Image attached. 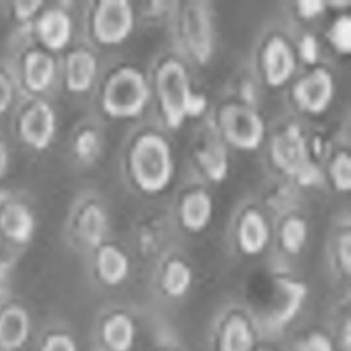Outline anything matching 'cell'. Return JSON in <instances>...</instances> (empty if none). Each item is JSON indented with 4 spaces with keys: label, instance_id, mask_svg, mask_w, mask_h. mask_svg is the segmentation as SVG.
<instances>
[{
    "label": "cell",
    "instance_id": "cell-1",
    "mask_svg": "<svg viewBox=\"0 0 351 351\" xmlns=\"http://www.w3.org/2000/svg\"><path fill=\"white\" fill-rule=\"evenodd\" d=\"M131 168L137 184L147 192L161 190L171 174L167 145L155 135H145L135 143L131 153Z\"/></svg>",
    "mask_w": 351,
    "mask_h": 351
},
{
    "label": "cell",
    "instance_id": "cell-2",
    "mask_svg": "<svg viewBox=\"0 0 351 351\" xmlns=\"http://www.w3.org/2000/svg\"><path fill=\"white\" fill-rule=\"evenodd\" d=\"M149 90L143 75L132 69L114 73L104 85L101 106L112 118L134 117L145 108Z\"/></svg>",
    "mask_w": 351,
    "mask_h": 351
},
{
    "label": "cell",
    "instance_id": "cell-3",
    "mask_svg": "<svg viewBox=\"0 0 351 351\" xmlns=\"http://www.w3.org/2000/svg\"><path fill=\"white\" fill-rule=\"evenodd\" d=\"M57 128L56 112L48 101L38 97L25 99L17 121V132L25 145L34 151H46L54 141Z\"/></svg>",
    "mask_w": 351,
    "mask_h": 351
},
{
    "label": "cell",
    "instance_id": "cell-4",
    "mask_svg": "<svg viewBox=\"0 0 351 351\" xmlns=\"http://www.w3.org/2000/svg\"><path fill=\"white\" fill-rule=\"evenodd\" d=\"M91 34L99 44L114 46L124 42L133 27L130 3L121 0L100 1L92 10Z\"/></svg>",
    "mask_w": 351,
    "mask_h": 351
},
{
    "label": "cell",
    "instance_id": "cell-5",
    "mask_svg": "<svg viewBox=\"0 0 351 351\" xmlns=\"http://www.w3.org/2000/svg\"><path fill=\"white\" fill-rule=\"evenodd\" d=\"M158 86L168 121L172 126H178L193 108L184 69L178 63L168 62L160 71Z\"/></svg>",
    "mask_w": 351,
    "mask_h": 351
},
{
    "label": "cell",
    "instance_id": "cell-6",
    "mask_svg": "<svg viewBox=\"0 0 351 351\" xmlns=\"http://www.w3.org/2000/svg\"><path fill=\"white\" fill-rule=\"evenodd\" d=\"M34 36L44 50H64L73 34V18L65 8L44 9L34 23Z\"/></svg>",
    "mask_w": 351,
    "mask_h": 351
},
{
    "label": "cell",
    "instance_id": "cell-7",
    "mask_svg": "<svg viewBox=\"0 0 351 351\" xmlns=\"http://www.w3.org/2000/svg\"><path fill=\"white\" fill-rule=\"evenodd\" d=\"M75 231L77 239L90 250L104 245L108 232L106 209L95 198H82L75 206Z\"/></svg>",
    "mask_w": 351,
    "mask_h": 351
},
{
    "label": "cell",
    "instance_id": "cell-8",
    "mask_svg": "<svg viewBox=\"0 0 351 351\" xmlns=\"http://www.w3.org/2000/svg\"><path fill=\"white\" fill-rule=\"evenodd\" d=\"M21 67L18 87L23 84L25 92L32 97L48 91L58 73L54 57L44 49H34L24 53Z\"/></svg>",
    "mask_w": 351,
    "mask_h": 351
},
{
    "label": "cell",
    "instance_id": "cell-9",
    "mask_svg": "<svg viewBox=\"0 0 351 351\" xmlns=\"http://www.w3.org/2000/svg\"><path fill=\"white\" fill-rule=\"evenodd\" d=\"M221 123L228 138L238 147L252 149L262 141V121L248 108L229 106L221 114Z\"/></svg>",
    "mask_w": 351,
    "mask_h": 351
},
{
    "label": "cell",
    "instance_id": "cell-10",
    "mask_svg": "<svg viewBox=\"0 0 351 351\" xmlns=\"http://www.w3.org/2000/svg\"><path fill=\"white\" fill-rule=\"evenodd\" d=\"M99 65L95 55L86 49H77L67 54L64 62V81L67 90L83 94L93 88Z\"/></svg>",
    "mask_w": 351,
    "mask_h": 351
},
{
    "label": "cell",
    "instance_id": "cell-11",
    "mask_svg": "<svg viewBox=\"0 0 351 351\" xmlns=\"http://www.w3.org/2000/svg\"><path fill=\"white\" fill-rule=\"evenodd\" d=\"M104 139L96 123L77 125L69 139V155L75 165L83 168L95 165L104 151Z\"/></svg>",
    "mask_w": 351,
    "mask_h": 351
},
{
    "label": "cell",
    "instance_id": "cell-12",
    "mask_svg": "<svg viewBox=\"0 0 351 351\" xmlns=\"http://www.w3.org/2000/svg\"><path fill=\"white\" fill-rule=\"evenodd\" d=\"M32 332L29 314L21 306L13 305L0 312V348L17 351L23 348Z\"/></svg>",
    "mask_w": 351,
    "mask_h": 351
},
{
    "label": "cell",
    "instance_id": "cell-13",
    "mask_svg": "<svg viewBox=\"0 0 351 351\" xmlns=\"http://www.w3.org/2000/svg\"><path fill=\"white\" fill-rule=\"evenodd\" d=\"M332 88L330 75L326 71H317L298 84L295 95L306 110L320 112L330 101Z\"/></svg>",
    "mask_w": 351,
    "mask_h": 351
},
{
    "label": "cell",
    "instance_id": "cell-14",
    "mask_svg": "<svg viewBox=\"0 0 351 351\" xmlns=\"http://www.w3.org/2000/svg\"><path fill=\"white\" fill-rule=\"evenodd\" d=\"M98 276L108 285H119L128 277L130 263L126 254L116 246L102 245L97 250Z\"/></svg>",
    "mask_w": 351,
    "mask_h": 351
},
{
    "label": "cell",
    "instance_id": "cell-15",
    "mask_svg": "<svg viewBox=\"0 0 351 351\" xmlns=\"http://www.w3.org/2000/svg\"><path fill=\"white\" fill-rule=\"evenodd\" d=\"M102 338L110 350L129 351L134 344V324L125 314H114L104 322Z\"/></svg>",
    "mask_w": 351,
    "mask_h": 351
},
{
    "label": "cell",
    "instance_id": "cell-16",
    "mask_svg": "<svg viewBox=\"0 0 351 351\" xmlns=\"http://www.w3.org/2000/svg\"><path fill=\"white\" fill-rule=\"evenodd\" d=\"M265 59L268 81L272 85H280L289 79L295 63L291 50L283 40H273L267 48Z\"/></svg>",
    "mask_w": 351,
    "mask_h": 351
},
{
    "label": "cell",
    "instance_id": "cell-17",
    "mask_svg": "<svg viewBox=\"0 0 351 351\" xmlns=\"http://www.w3.org/2000/svg\"><path fill=\"white\" fill-rule=\"evenodd\" d=\"M239 238L242 250L246 254L262 252L269 239V230L264 219L258 213H247L242 219Z\"/></svg>",
    "mask_w": 351,
    "mask_h": 351
},
{
    "label": "cell",
    "instance_id": "cell-18",
    "mask_svg": "<svg viewBox=\"0 0 351 351\" xmlns=\"http://www.w3.org/2000/svg\"><path fill=\"white\" fill-rule=\"evenodd\" d=\"M186 32L195 52L204 57L209 50V26L206 16L200 8H191L186 11Z\"/></svg>",
    "mask_w": 351,
    "mask_h": 351
},
{
    "label": "cell",
    "instance_id": "cell-19",
    "mask_svg": "<svg viewBox=\"0 0 351 351\" xmlns=\"http://www.w3.org/2000/svg\"><path fill=\"white\" fill-rule=\"evenodd\" d=\"M211 217V201L204 193H194L186 197L182 205V221L189 229L199 231Z\"/></svg>",
    "mask_w": 351,
    "mask_h": 351
},
{
    "label": "cell",
    "instance_id": "cell-20",
    "mask_svg": "<svg viewBox=\"0 0 351 351\" xmlns=\"http://www.w3.org/2000/svg\"><path fill=\"white\" fill-rule=\"evenodd\" d=\"M252 347L254 336L247 322L240 316H234L223 330L221 351H250Z\"/></svg>",
    "mask_w": 351,
    "mask_h": 351
},
{
    "label": "cell",
    "instance_id": "cell-21",
    "mask_svg": "<svg viewBox=\"0 0 351 351\" xmlns=\"http://www.w3.org/2000/svg\"><path fill=\"white\" fill-rule=\"evenodd\" d=\"M192 272L184 263L173 261L168 265L164 276V287L172 297H182L192 285Z\"/></svg>",
    "mask_w": 351,
    "mask_h": 351
},
{
    "label": "cell",
    "instance_id": "cell-22",
    "mask_svg": "<svg viewBox=\"0 0 351 351\" xmlns=\"http://www.w3.org/2000/svg\"><path fill=\"white\" fill-rule=\"evenodd\" d=\"M306 237L307 229L305 223L300 219H291L283 228V245L291 254H297L303 248Z\"/></svg>",
    "mask_w": 351,
    "mask_h": 351
},
{
    "label": "cell",
    "instance_id": "cell-23",
    "mask_svg": "<svg viewBox=\"0 0 351 351\" xmlns=\"http://www.w3.org/2000/svg\"><path fill=\"white\" fill-rule=\"evenodd\" d=\"M17 87V80L11 73L0 71V117L7 114L13 106Z\"/></svg>",
    "mask_w": 351,
    "mask_h": 351
},
{
    "label": "cell",
    "instance_id": "cell-24",
    "mask_svg": "<svg viewBox=\"0 0 351 351\" xmlns=\"http://www.w3.org/2000/svg\"><path fill=\"white\" fill-rule=\"evenodd\" d=\"M44 7L43 1H16L13 5L14 17L20 25L34 23Z\"/></svg>",
    "mask_w": 351,
    "mask_h": 351
},
{
    "label": "cell",
    "instance_id": "cell-25",
    "mask_svg": "<svg viewBox=\"0 0 351 351\" xmlns=\"http://www.w3.org/2000/svg\"><path fill=\"white\" fill-rule=\"evenodd\" d=\"M42 351H79L77 343L66 334H53L45 341Z\"/></svg>",
    "mask_w": 351,
    "mask_h": 351
},
{
    "label": "cell",
    "instance_id": "cell-26",
    "mask_svg": "<svg viewBox=\"0 0 351 351\" xmlns=\"http://www.w3.org/2000/svg\"><path fill=\"white\" fill-rule=\"evenodd\" d=\"M350 20L342 18L337 22L332 30V40L339 50L349 52L350 50Z\"/></svg>",
    "mask_w": 351,
    "mask_h": 351
},
{
    "label": "cell",
    "instance_id": "cell-27",
    "mask_svg": "<svg viewBox=\"0 0 351 351\" xmlns=\"http://www.w3.org/2000/svg\"><path fill=\"white\" fill-rule=\"evenodd\" d=\"M335 182L337 186L342 190L350 188V160L348 156H340L336 160L332 168Z\"/></svg>",
    "mask_w": 351,
    "mask_h": 351
},
{
    "label": "cell",
    "instance_id": "cell-28",
    "mask_svg": "<svg viewBox=\"0 0 351 351\" xmlns=\"http://www.w3.org/2000/svg\"><path fill=\"white\" fill-rule=\"evenodd\" d=\"M300 351H334L330 340L320 334L313 335L302 344Z\"/></svg>",
    "mask_w": 351,
    "mask_h": 351
},
{
    "label": "cell",
    "instance_id": "cell-29",
    "mask_svg": "<svg viewBox=\"0 0 351 351\" xmlns=\"http://www.w3.org/2000/svg\"><path fill=\"white\" fill-rule=\"evenodd\" d=\"M11 166V151L5 139L0 134V180L9 173Z\"/></svg>",
    "mask_w": 351,
    "mask_h": 351
},
{
    "label": "cell",
    "instance_id": "cell-30",
    "mask_svg": "<svg viewBox=\"0 0 351 351\" xmlns=\"http://www.w3.org/2000/svg\"><path fill=\"white\" fill-rule=\"evenodd\" d=\"M340 258L342 263L343 268L349 272L350 270V236L347 234L342 238L340 243Z\"/></svg>",
    "mask_w": 351,
    "mask_h": 351
},
{
    "label": "cell",
    "instance_id": "cell-31",
    "mask_svg": "<svg viewBox=\"0 0 351 351\" xmlns=\"http://www.w3.org/2000/svg\"><path fill=\"white\" fill-rule=\"evenodd\" d=\"M10 283V267L7 263L0 262V300L8 293Z\"/></svg>",
    "mask_w": 351,
    "mask_h": 351
},
{
    "label": "cell",
    "instance_id": "cell-32",
    "mask_svg": "<svg viewBox=\"0 0 351 351\" xmlns=\"http://www.w3.org/2000/svg\"><path fill=\"white\" fill-rule=\"evenodd\" d=\"M320 5H322V3H301L302 11H303L304 13L307 14V15H311V14L316 13V12L319 11Z\"/></svg>",
    "mask_w": 351,
    "mask_h": 351
},
{
    "label": "cell",
    "instance_id": "cell-33",
    "mask_svg": "<svg viewBox=\"0 0 351 351\" xmlns=\"http://www.w3.org/2000/svg\"><path fill=\"white\" fill-rule=\"evenodd\" d=\"M262 351H266V350H262Z\"/></svg>",
    "mask_w": 351,
    "mask_h": 351
}]
</instances>
